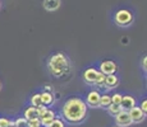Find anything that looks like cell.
Returning a JSON list of instances; mask_svg holds the SVG:
<instances>
[{"mask_svg":"<svg viewBox=\"0 0 147 127\" xmlns=\"http://www.w3.org/2000/svg\"><path fill=\"white\" fill-rule=\"evenodd\" d=\"M87 108L88 107L83 99L78 97H72L64 103L61 114L67 122L77 125V123H81L82 121L86 120L87 113H88Z\"/></svg>","mask_w":147,"mask_h":127,"instance_id":"cell-1","label":"cell"},{"mask_svg":"<svg viewBox=\"0 0 147 127\" xmlns=\"http://www.w3.org/2000/svg\"><path fill=\"white\" fill-rule=\"evenodd\" d=\"M47 67H49L50 74L55 78H60V76L65 75L69 71L70 63L68 60L67 55L61 52L54 53L51 57L49 59V63H47Z\"/></svg>","mask_w":147,"mask_h":127,"instance_id":"cell-2","label":"cell"},{"mask_svg":"<svg viewBox=\"0 0 147 127\" xmlns=\"http://www.w3.org/2000/svg\"><path fill=\"white\" fill-rule=\"evenodd\" d=\"M83 80L90 85H96L97 88H102L105 75L101 71H97L94 67H90L83 72Z\"/></svg>","mask_w":147,"mask_h":127,"instance_id":"cell-3","label":"cell"},{"mask_svg":"<svg viewBox=\"0 0 147 127\" xmlns=\"http://www.w3.org/2000/svg\"><path fill=\"white\" fill-rule=\"evenodd\" d=\"M114 21L115 23L120 27H127L133 22V15L129 10L127 9H120L115 13V17H114Z\"/></svg>","mask_w":147,"mask_h":127,"instance_id":"cell-4","label":"cell"},{"mask_svg":"<svg viewBox=\"0 0 147 127\" xmlns=\"http://www.w3.org/2000/svg\"><path fill=\"white\" fill-rule=\"evenodd\" d=\"M114 117H115V123H117L119 127H128L133 123L131 120V117H129L128 111H123V109H121L119 113L115 114Z\"/></svg>","mask_w":147,"mask_h":127,"instance_id":"cell-5","label":"cell"},{"mask_svg":"<svg viewBox=\"0 0 147 127\" xmlns=\"http://www.w3.org/2000/svg\"><path fill=\"white\" fill-rule=\"evenodd\" d=\"M128 113H129V117H131V120H132V122L133 123H140V122H142L143 120H145V117H146V114L143 113V111L140 108V107H133V108H131L128 111Z\"/></svg>","mask_w":147,"mask_h":127,"instance_id":"cell-6","label":"cell"},{"mask_svg":"<svg viewBox=\"0 0 147 127\" xmlns=\"http://www.w3.org/2000/svg\"><path fill=\"white\" fill-rule=\"evenodd\" d=\"M118 70V66L114 61H104L100 64V71L104 75H110V74H115Z\"/></svg>","mask_w":147,"mask_h":127,"instance_id":"cell-7","label":"cell"},{"mask_svg":"<svg viewBox=\"0 0 147 127\" xmlns=\"http://www.w3.org/2000/svg\"><path fill=\"white\" fill-rule=\"evenodd\" d=\"M38 118H40L42 126H44V127H49L50 125H51L53 121L56 118V114H55V112H54V111H51V109H46V111H45Z\"/></svg>","mask_w":147,"mask_h":127,"instance_id":"cell-8","label":"cell"},{"mask_svg":"<svg viewBox=\"0 0 147 127\" xmlns=\"http://www.w3.org/2000/svg\"><path fill=\"white\" fill-rule=\"evenodd\" d=\"M119 85V79L115 74H110V75H105V80H104V85L102 88L106 89H114Z\"/></svg>","mask_w":147,"mask_h":127,"instance_id":"cell-9","label":"cell"},{"mask_svg":"<svg viewBox=\"0 0 147 127\" xmlns=\"http://www.w3.org/2000/svg\"><path fill=\"white\" fill-rule=\"evenodd\" d=\"M100 93L97 90H91L86 97V104L90 107H98V102H100Z\"/></svg>","mask_w":147,"mask_h":127,"instance_id":"cell-10","label":"cell"},{"mask_svg":"<svg viewBox=\"0 0 147 127\" xmlns=\"http://www.w3.org/2000/svg\"><path fill=\"white\" fill-rule=\"evenodd\" d=\"M136 106V99L131 95H123L120 102V107L123 111H129L131 108H133Z\"/></svg>","mask_w":147,"mask_h":127,"instance_id":"cell-11","label":"cell"},{"mask_svg":"<svg viewBox=\"0 0 147 127\" xmlns=\"http://www.w3.org/2000/svg\"><path fill=\"white\" fill-rule=\"evenodd\" d=\"M42 5H44V8L46 10L54 12V10H56L59 7H60V0H44Z\"/></svg>","mask_w":147,"mask_h":127,"instance_id":"cell-12","label":"cell"},{"mask_svg":"<svg viewBox=\"0 0 147 127\" xmlns=\"http://www.w3.org/2000/svg\"><path fill=\"white\" fill-rule=\"evenodd\" d=\"M40 97H41V102H42V106H51L54 103V95L53 93H49V92H42L40 93Z\"/></svg>","mask_w":147,"mask_h":127,"instance_id":"cell-13","label":"cell"},{"mask_svg":"<svg viewBox=\"0 0 147 127\" xmlns=\"http://www.w3.org/2000/svg\"><path fill=\"white\" fill-rule=\"evenodd\" d=\"M23 117L26 120H31V118H36L38 117V113H37V107H33V106H30L24 109V113H23Z\"/></svg>","mask_w":147,"mask_h":127,"instance_id":"cell-14","label":"cell"},{"mask_svg":"<svg viewBox=\"0 0 147 127\" xmlns=\"http://www.w3.org/2000/svg\"><path fill=\"white\" fill-rule=\"evenodd\" d=\"M110 104H111V97L107 95V94H101L100 95V102H98V107L107 108Z\"/></svg>","mask_w":147,"mask_h":127,"instance_id":"cell-15","label":"cell"},{"mask_svg":"<svg viewBox=\"0 0 147 127\" xmlns=\"http://www.w3.org/2000/svg\"><path fill=\"white\" fill-rule=\"evenodd\" d=\"M106 109H107V112H109V113L111 114V116H115V114H118V113H119V112L121 111V107L119 106V104L111 103Z\"/></svg>","mask_w":147,"mask_h":127,"instance_id":"cell-16","label":"cell"},{"mask_svg":"<svg viewBox=\"0 0 147 127\" xmlns=\"http://www.w3.org/2000/svg\"><path fill=\"white\" fill-rule=\"evenodd\" d=\"M30 100H31V106H33V107H40V106H42L40 94H33L32 97H31Z\"/></svg>","mask_w":147,"mask_h":127,"instance_id":"cell-17","label":"cell"},{"mask_svg":"<svg viewBox=\"0 0 147 127\" xmlns=\"http://www.w3.org/2000/svg\"><path fill=\"white\" fill-rule=\"evenodd\" d=\"M27 127H42L40 118L36 117V118H31V120H28L27 121Z\"/></svg>","mask_w":147,"mask_h":127,"instance_id":"cell-18","label":"cell"},{"mask_svg":"<svg viewBox=\"0 0 147 127\" xmlns=\"http://www.w3.org/2000/svg\"><path fill=\"white\" fill-rule=\"evenodd\" d=\"M14 127H27V120L24 117H19L16 121H13Z\"/></svg>","mask_w":147,"mask_h":127,"instance_id":"cell-19","label":"cell"},{"mask_svg":"<svg viewBox=\"0 0 147 127\" xmlns=\"http://www.w3.org/2000/svg\"><path fill=\"white\" fill-rule=\"evenodd\" d=\"M0 127H14L13 121H9L8 118L1 117L0 118Z\"/></svg>","mask_w":147,"mask_h":127,"instance_id":"cell-20","label":"cell"},{"mask_svg":"<svg viewBox=\"0 0 147 127\" xmlns=\"http://www.w3.org/2000/svg\"><path fill=\"white\" fill-rule=\"evenodd\" d=\"M110 97H111V103H114V104H119V106H120V102H121V98H123V95L119 94V93H117V94L110 95Z\"/></svg>","mask_w":147,"mask_h":127,"instance_id":"cell-21","label":"cell"},{"mask_svg":"<svg viewBox=\"0 0 147 127\" xmlns=\"http://www.w3.org/2000/svg\"><path fill=\"white\" fill-rule=\"evenodd\" d=\"M49 127H65V125H64V122L60 120V118H55Z\"/></svg>","mask_w":147,"mask_h":127,"instance_id":"cell-22","label":"cell"},{"mask_svg":"<svg viewBox=\"0 0 147 127\" xmlns=\"http://www.w3.org/2000/svg\"><path fill=\"white\" fill-rule=\"evenodd\" d=\"M140 108L141 109H142V111H143V113H147V100L145 99V100H143L142 102V103H141V107H140Z\"/></svg>","mask_w":147,"mask_h":127,"instance_id":"cell-23","label":"cell"},{"mask_svg":"<svg viewBox=\"0 0 147 127\" xmlns=\"http://www.w3.org/2000/svg\"><path fill=\"white\" fill-rule=\"evenodd\" d=\"M146 64H147V57L145 56V57H143V60H142V65H143V69H145V71H146Z\"/></svg>","mask_w":147,"mask_h":127,"instance_id":"cell-24","label":"cell"},{"mask_svg":"<svg viewBox=\"0 0 147 127\" xmlns=\"http://www.w3.org/2000/svg\"><path fill=\"white\" fill-rule=\"evenodd\" d=\"M0 89H1V83H0Z\"/></svg>","mask_w":147,"mask_h":127,"instance_id":"cell-25","label":"cell"},{"mask_svg":"<svg viewBox=\"0 0 147 127\" xmlns=\"http://www.w3.org/2000/svg\"><path fill=\"white\" fill-rule=\"evenodd\" d=\"M0 8H1V1H0Z\"/></svg>","mask_w":147,"mask_h":127,"instance_id":"cell-26","label":"cell"}]
</instances>
